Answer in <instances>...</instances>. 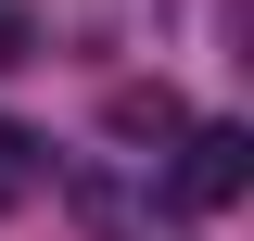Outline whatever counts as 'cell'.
<instances>
[{"label":"cell","mask_w":254,"mask_h":241,"mask_svg":"<svg viewBox=\"0 0 254 241\" xmlns=\"http://www.w3.org/2000/svg\"><path fill=\"white\" fill-rule=\"evenodd\" d=\"M115 127H127V140H178V102H165V89H115Z\"/></svg>","instance_id":"2"},{"label":"cell","mask_w":254,"mask_h":241,"mask_svg":"<svg viewBox=\"0 0 254 241\" xmlns=\"http://www.w3.org/2000/svg\"><path fill=\"white\" fill-rule=\"evenodd\" d=\"M242 178H254V140H242V127H190V140H178V203L190 216H229Z\"/></svg>","instance_id":"1"},{"label":"cell","mask_w":254,"mask_h":241,"mask_svg":"<svg viewBox=\"0 0 254 241\" xmlns=\"http://www.w3.org/2000/svg\"><path fill=\"white\" fill-rule=\"evenodd\" d=\"M26 190H38V140H26V127H0V203H26Z\"/></svg>","instance_id":"3"},{"label":"cell","mask_w":254,"mask_h":241,"mask_svg":"<svg viewBox=\"0 0 254 241\" xmlns=\"http://www.w3.org/2000/svg\"><path fill=\"white\" fill-rule=\"evenodd\" d=\"M13 51H26V13H13V0H0V63H13Z\"/></svg>","instance_id":"4"}]
</instances>
